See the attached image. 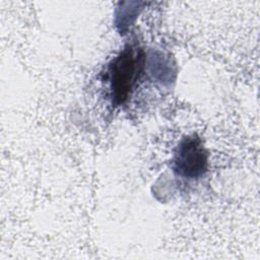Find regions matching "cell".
I'll use <instances>...</instances> for the list:
<instances>
[{"mask_svg":"<svg viewBox=\"0 0 260 260\" xmlns=\"http://www.w3.org/2000/svg\"><path fill=\"white\" fill-rule=\"evenodd\" d=\"M143 52L133 47H126L113 61L110 67V80L112 98L115 105L124 104L136 81L143 66Z\"/></svg>","mask_w":260,"mask_h":260,"instance_id":"obj_1","label":"cell"},{"mask_svg":"<svg viewBox=\"0 0 260 260\" xmlns=\"http://www.w3.org/2000/svg\"><path fill=\"white\" fill-rule=\"evenodd\" d=\"M206 166L207 154L200 138H184L174 158L175 172L185 178H196L205 172Z\"/></svg>","mask_w":260,"mask_h":260,"instance_id":"obj_2","label":"cell"}]
</instances>
